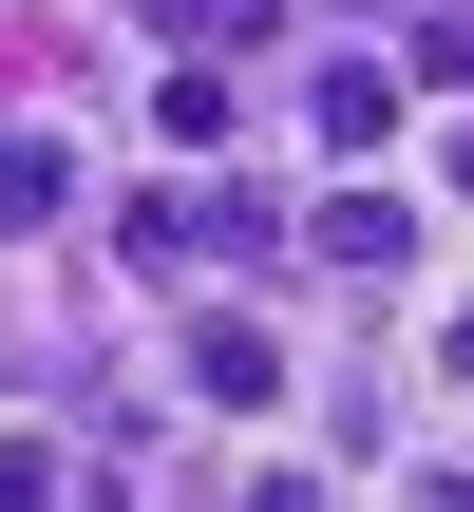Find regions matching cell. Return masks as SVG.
Wrapping results in <instances>:
<instances>
[{
	"label": "cell",
	"instance_id": "cell-1",
	"mask_svg": "<svg viewBox=\"0 0 474 512\" xmlns=\"http://www.w3.org/2000/svg\"><path fill=\"white\" fill-rule=\"evenodd\" d=\"M304 114H323V152H380V133H399V95H380L361 57H323V76H304Z\"/></svg>",
	"mask_w": 474,
	"mask_h": 512
},
{
	"label": "cell",
	"instance_id": "cell-2",
	"mask_svg": "<svg viewBox=\"0 0 474 512\" xmlns=\"http://www.w3.org/2000/svg\"><path fill=\"white\" fill-rule=\"evenodd\" d=\"M57 190H76V171H57V152L19 133V152H0V247H19V228H57Z\"/></svg>",
	"mask_w": 474,
	"mask_h": 512
}]
</instances>
